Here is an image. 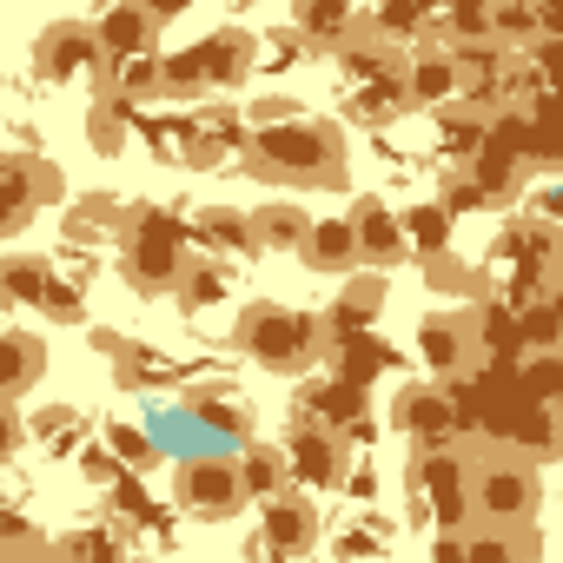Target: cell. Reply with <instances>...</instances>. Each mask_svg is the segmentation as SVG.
I'll use <instances>...</instances> for the list:
<instances>
[{
    "label": "cell",
    "mask_w": 563,
    "mask_h": 563,
    "mask_svg": "<svg viewBox=\"0 0 563 563\" xmlns=\"http://www.w3.org/2000/svg\"><path fill=\"white\" fill-rule=\"evenodd\" d=\"M245 173L265 186H345V133L332 120H292L245 140Z\"/></svg>",
    "instance_id": "obj_1"
},
{
    "label": "cell",
    "mask_w": 563,
    "mask_h": 563,
    "mask_svg": "<svg viewBox=\"0 0 563 563\" xmlns=\"http://www.w3.org/2000/svg\"><path fill=\"white\" fill-rule=\"evenodd\" d=\"M232 345L265 365V372H312L319 358H332V332L325 319L312 312H292V306H278V299H252L232 325Z\"/></svg>",
    "instance_id": "obj_2"
},
{
    "label": "cell",
    "mask_w": 563,
    "mask_h": 563,
    "mask_svg": "<svg viewBox=\"0 0 563 563\" xmlns=\"http://www.w3.org/2000/svg\"><path fill=\"white\" fill-rule=\"evenodd\" d=\"M537 497H543V484H537V464L523 451H490L471 464V523L477 530L517 537L537 517Z\"/></svg>",
    "instance_id": "obj_3"
},
{
    "label": "cell",
    "mask_w": 563,
    "mask_h": 563,
    "mask_svg": "<svg viewBox=\"0 0 563 563\" xmlns=\"http://www.w3.org/2000/svg\"><path fill=\"white\" fill-rule=\"evenodd\" d=\"M186 232L179 219H166L159 206H140L126 239H120V278L140 292V299H159V292H179V272H186Z\"/></svg>",
    "instance_id": "obj_4"
},
{
    "label": "cell",
    "mask_w": 563,
    "mask_h": 563,
    "mask_svg": "<svg viewBox=\"0 0 563 563\" xmlns=\"http://www.w3.org/2000/svg\"><path fill=\"white\" fill-rule=\"evenodd\" d=\"M405 484H411V517L438 530H471V457L451 444V451H411L405 464Z\"/></svg>",
    "instance_id": "obj_5"
},
{
    "label": "cell",
    "mask_w": 563,
    "mask_h": 563,
    "mask_svg": "<svg viewBox=\"0 0 563 563\" xmlns=\"http://www.w3.org/2000/svg\"><path fill=\"white\" fill-rule=\"evenodd\" d=\"M34 80H47V87L100 80L107 87V54H100L93 21H54V27H41V41H34Z\"/></svg>",
    "instance_id": "obj_6"
},
{
    "label": "cell",
    "mask_w": 563,
    "mask_h": 563,
    "mask_svg": "<svg viewBox=\"0 0 563 563\" xmlns=\"http://www.w3.org/2000/svg\"><path fill=\"white\" fill-rule=\"evenodd\" d=\"M173 497L199 523H225V517H239L252 504L245 497V477H239V457H186L179 477H173Z\"/></svg>",
    "instance_id": "obj_7"
},
{
    "label": "cell",
    "mask_w": 563,
    "mask_h": 563,
    "mask_svg": "<svg viewBox=\"0 0 563 563\" xmlns=\"http://www.w3.org/2000/svg\"><path fill=\"white\" fill-rule=\"evenodd\" d=\"M67 199V179H60V166L54 159H41V153H8L0 159V225H8V239L41 212V206H60Z\"/></svg>",
    "instance_id": "obj_8"
},
{
    "label": "cell",
    "mask_w": 563,
    "mask_h": 563,
    "mask_svg": "<svg viewBox=\"0 0 563 563\" xmlns=\"http://www.w3.org/2000/svg\"><path fill=\"white\" fill-rule=\"evenodd\" d=\"M391 424L411 438V451H451L464 438V418H457L444 385H405L391 398Z\"/></svg>",
    "instance_id": "obj_9"
},
{
    "label": "cell",
    "mask_w": 563,
    "mask_h": 563,
    "mask_svg": "<svg viewBox=\"0 0 563 563\" xmlns=\"http://www.w3.org/2000/svg\"><path fill=\"white\" fill-rule=\"evenodd\" d=\"M286 471H292V484L312 497H325V490H339L345 484V471H352V438L345 431H325V424H312V431H292L286 438Z\"/></svg>",
    "instance_id": "obj_10"
},
{
    "label": "cell",
    "mask_w": 563,
    "mask_h": 563,
    "mask_svg": "<svg viewBox=\"0 0 563 563\" xmlns=\"http://www.w3.org/2000/svg\"><path fill=\"white\" fill-rule=\"evenodd\" d=\"M405 93H411V107H424V113H451V107H464L457 54H451L444 41H418V47H405Z\"/></svg>",
    "instance_id": "obj_11"
},
{
    "label": "cell",
    "mask_w": 563,
    "mask_h": 563,
    "mask_svg": "<svg viewBox=\"0 0 563 563\" xmlns=\"http://www.w3.org/2000/svg\"><path fill=\"white\" fill-rule=\"evenodd\" d=\"M159 27H166V14H159V8H140V0H113L107 14H93L100 54H107V74H113V67H126V60L159 54Z\"/></svg>",
    "instance_id": "obj_12"
},
{
    "label": "cell",
    "mask_w": 563,
    "mask_h": 563,
    "mask_svg": "<svg viewBox=\"0 0 563 563\" xmlns=\"http://www.w3.org/2000/svg\"><path fill=\"white\" fill-rule=\"evenodd\" d=\"M258 556H312L319 550V504L306 497V490H286V497H272V504H258Z\"/></svg>",
    "instance_id": "obj_13"
},
{
    "label": "cell",
    "mask_w": 563,
    "mask_h": 563,
    "mask_svg": "<svg viewBox=\"0 0 563 563\" xmlns=\"http://www.w3.org/2000/svg\"><path fill=\"white\" fill-rule=\"evenodd\" d=\"M471 352H477V332H471L457 312L418 319V365L431 372V385H457L464 365H471Z\"/></svg>",
    "instance_id": "obj_14"
},
{
    "label": "cell",
    "mask_w": 563,
    "mask_h": 563,
    "mask_svg": "<svg viewBox=\"0 0 563 563\" xmlns=\"http://www.w3.org/2000/svg\"><path fill=\"white\" fill-rule=\"evenodd\" d=\"M192 54H199V74H206V87H212V93L239 87V80L258 67V41H252L245 27H212L206 41H192Z\"/></svg>",
    "instance_id": "obj_15"
},
{
    "label": "cell",
    "mask_w": 563,
    "mask_h": 563,
    "mask_svg": "<svg viewBox=\"0 0 563 563\" xmlns=\"http://www.w3.org/2000/svg\"><path fill=\"white\" fill-rule=\"evenodd\" d=\"M352 232H358V252H365L372 272H385V265H398V258L411 252L405 212H391L385 199H358V206H352Z\"/></svg>",
    "instance_id": "obj_16"
},
{
    "label": "cell",
    "mask_w": 563,
    "mask_h": 563,
    "mask_svg": "<svg viewBox=\"0 0 563 563\" xmlns=\"http://www.w3.org/2000/svg\"><path fill=\"white\" fill-rule=\"evenodd\" d=\"M385 272H358V278H345L339 286V299H332V312H325V332L332 339H358V332H372L378 325V312H385Z\"/></svg>",
    "instance_id": "obj_17"
},
{
    "label": "cell",
    "mask_w": 563,
    "mask_h": 563,
    "mask_svg": "<svg viewBox=\"0 0 563 563\" xmlns=\"http://www.w3.org/2000/svg\"><path fill=\"white\" fill-rule=\"evenodd\" d=\"M299 265H306V272H325V278H358L365 252H358L352 219H312V239H306Z\"/></svg>",
    "instance_id": "obj_18"
},
{
    "label": "cell",
    "mask_w": 563,
    "mask_h": 563,
    "mask_svg": "<svg viewBox=\"0 0 563 563\" xmlns=\"http://www.w3.org/2000/svg\"><path fill=\"white\" fill-rule=\"evenodd\" d=\"M41 372H47V339H41V332H27V325L0 332V398L21 405V398L41 385Z\"/></svg>",
    "instance_id": "obj_19"
},
{
    "label": "cell",
    "mask_w": 563,
    "mask_h": 563,
    "mask_svg": "<svg viewBox=\"0 0 563 563\" xmlns=\"http://www.w3.org/2000/svg\"><path fill=\"white\" fill-rule=\"evenodd\" d=\"M292 34H299L306 47L339 54L345 41H358V34H365V14L339 8V0H299V8H292Z\"/></svg>",
    "instance_id": "obj_20"
},
{
    "label": "cell",
    "mask_w": 563,
    "mask_h": 563,
    "mask_svg": "<svg viewBox=\"0 0 563 563\" xmlns=\"http://www.w3.org/2000/svg\"><path fill=\"white\" fill-rule=\"evenodd\" d=\"M192 239L225 265V258H245V252H258V239H252V212H239V206H199L192 219Z\"/></svg>",
    "instance_id": "obj_21"
},
{
    "label": "cell",
    "mask_w": 563,
    "mask_h": 563,
    "mask_svg": "<svg viewBox=\"0 0 563 563\" xmlns=\"http://www.w3.org/2000/svg\"><path fill=\"white\" fill-rule=\"evenodd\" d=\"M252 239H258V252H306V239H312V212L306 206H292V199H265L258 212H252Z\"/></svg>",
    "instance_id": "obj_22"
},
{
    "label": "cell",
    "mask_w": 563,
    "mask_h": 563,
    "mask_svg": "<svg viewBox=\"0 0 563 563\" xmlns=\"http://www.w3.org/2000/svg\"><path fill=\"white\" fill-rule=\"evenodd\" d=\"M54 258H41V252H8V265H0V286H8V306H21V312H41L47 306V292H54Z\"/></svg>",
    "instance_id": "obj_23"
},
{
    "label": "cell",
    "mask_w": 563,
    "mask_h": 563,
    "mask_svg": "<svg viewBox=\"0 0 563 563\" xmlns=\"http://www.w3.org/2000/svg\"><path fill=\"white\" fill-rule=\"evenodd\" d=\"M100 438H107V457L126 471V477H146L166 451H159V438H153V424H120V418H107L100 424Z\"/></svg>",
    "instance_id": "obj_24"
},
{
    "label": "cell",
    "mask_w": 563,
    "mask_h": 563,
    "mask_svg": "<svg viewBox=\"0 0 563 563\" xmlns=\"http://www.w3.org/2000/svg\"><path fill=\"white\" fill-rule=\"evenodd\" d=\"M126 140H133V107H126L120 93H100V100L87 107V146H93L100 159H120Z\"/></svg>",
    "instance_id": "obj_25"
},
{
    "label": "cell",
    "mask_w": 563,
    "mask_h": 563,
    "mask_svg": "<svg viewBox=\"0 0 563 563\" xmlns=\"http://www.w3.org/2000/svg\"><path fill=\"white\" fill-rule=\"evenodd\" d=\"M239 477H245V497H252V504L286 497V484H292L286 451H272V444H245V451H239Z\"/></svg>",
    "instance_id": "obj_26"
},
{
    "label": "cell",
    "mask_w": 563,
    "mask_h": 563,
    "mask_svg": "<svg viewBox=\"0 0 563 563\" xmlns=\"http://www.w3.org/2000/svg\"><path fill=\"white\" fill-rule=\"evenodd\" d=\"M100 93H120L126 107H146V100H166V54H146V60H126V67H113Z\"/></svg>",
    "instance_id": "obj_27"
},
{
    "label": "cell",
    "mask_w": 563,
    "mask_h": 563,
    "mask_svg": "<svg viewBox=\"0 0 563 563\" xmlns=\"http://www.w3.org/2000/svg\"><path fill=\"white\" fill-rule=\"evenodd\" d=\"M411 113V93H405V74L391 80H372V87H352V120L358 126H391Z\"/></svg>",
    "instance_id": "obj_28"
},
{
    "label": "cell",
    "mask_w": 563,
    "mask_h": 563,
    "mask_svg": "<svg viewBox=\"0 0 563 563\" xmlns=\"http://www.w3.org/2000/svg\"><path fill=\"white\" fill-rule=\"evenodd\" d=\"M405 239H411V252L431 265V258H451V212H444V199H418L411 212H405Z\"/></svg>",
    "instance_id": "obj_29"
},
{
    "label": "cell",
    "mask_w": 563,
    "mask_h": 563,
    "mask_svg": "<svg viewBox=\"0 0 563 563\" xmlns=\"http://www.w3.org/2000/svg\"><path fill=\"white\" fill-rule=\"evenodd\" d=\"M517 451L530 457V464H543V457H556L563 451V418H556V405H530L523 418H517Z\"/></svg>",
    "instance_id": "obj_30"
},
{
    "label": "cell",
    "mask_w": 563,
    "mask_h": 563,
    "mask_svg": "<svg viewBox=\"0 0 563 563\" xmlns=\"http://www.w3.org/2000/svg\"><path fill=\"white\" fill-rule=\"evenodd\" d=\"M186 312H212L219 299H225V265L219 258H186V272H179V292H173Z\"/></svg>",
    "instance_id": "obj_31"
},
{
    "label": "cell",
    "mask_w": 563,
    "mask_h": 563,
    "mask_svg": "<svg viewBox=\"0 0 563 563\" xmlns=\"http://www.w3.org/2000/svg\"><path fill=\"white\" fill-rule=\"evenodd\" d=\"M332 358H339V378L345 385H365L372 372L391 365V345H378L372 332H358V339H332Z\"/></svg>",
    "instance_id": "obj_32"
},
{
    "label": "cell",
    "mask_w": 563,
    "mask_h": 563,
    "mask_svg": "<svg viewBox=\"0 0 563 563\" xmlns=\"http://www.w3.org/2000/svg\"><path fill=\"white\" fill-rule=\"evenodd\" d=\"M517 339L530 345V358H537V352H563V312H556V299L517 306Z\"/></svg>",
    "instance_id": "obj_33"
},
{
    "label": "cell",
    "mask_w": 563,
    "mask_h": 563,
    "mask_svg": "<svg viewBox=\"0 0 563 563\" xmlns=\"http://www.w3.org/2000/svg\"><path fill=\"white\" fill-rule=\"evenodd\" d=\"M537 34H543V8H490V41L504 54H530Z\"/></svg>",
    "instance_id": "obj_34"
},
{
    "label": "cell",
    "mask_w": 563,
    "mask_h": 563,
    "mask_svg": "<svg viewBox=\"0 0 563 563\" xmlns=\"http://www.w3.org/2000/svg\"><path fill=\"white\" fill-rule=\"evenodd\" d=\"M126 225H133V212H120V199L93 192V199H80V212L67 219V239H100V232H120V239H126Z\"/></svg>",
    "instance_id": "obj_35"
},
{
    "label": "cell",
    "mask_w": 563,
    "mask_h": 563,
    "mask_svg": "<svg viewBox=\"0 0 563 563\" xmlns=\"http://www.w3.org/2000/svg\"><path fill=\"white\" fill-rule=\"evenodd\" d=\"M332 556H339V563H372V556H385V523H378V517L345 523V530L332 537Z\"/></svg>",
    "instance_id": "obj_36"
},
{
    "label": "cell",
    "mask_w": 563,
    "mask_h": 563,
    "mask_svg": "<svg viewBox=\"0 0 563 563\" xmlns=\"http://www.w3.org/2000/svg\"><path fill=\"white\" fill-rule=\"evenodd\" d=\"M120 537H126L120 523H93V530H80V537L67 543V556H74V563H133V556L120 550Z\"/></svg>",
    "instance_id": "obj_37"
},
{
    "label": "cell",
    "mask_w": 563,
    "mask_h": 563,
    "mask_svg": "<svg viewBox=\"0 0 563 563\" xmlns=\"http://www.w3.org/2000/svg\"><path fill=\"white\" fill-rule=\"evenodd\" d=\"M424 27H431V14H424V8H372V14H365V34H378L385 47H391V41L424 34Z\"/></svg>",
    "instance_id": "obj_38"
},
{
    "label": "cell",
    "mask_w": 563,
    "mask_h": 563,
    "mask_svg": "<svg viewBox=\"0 0 563 563\" xmlns=\"http://www.w3.org/2000/svg\"><path fill=\"white\" fill-rule=\"evenodd\" d=\"M444 27V47H490V8H451L438 14Z\"/></svg>",
    "instance_id": "obj_39"
},
{
    "label": "cell",
    "mask_w": 563,
    "mask_h": 563,
    "mask_svg": "<svg viewBox=\"0 0 563 563\" xmlns=\"http://www.w3.org/2000/svg\"><path fill=\"white\" fill-rule=\"evenodd\" d=\"M212 87H206V74H199V54L192 47H179V54H166V100H206Z\"/></svg>",
    "instance_id": "obj_40"
},
{
    "label": "cell",
    "mask_w": 563,
    "mask_h": 563,
    "mask_svg": "<svg viewBox=\"0 0 563 563\" xmlns=\"http://www.w3.org/2000/svg\"><path fill=\"white\" fill-rule=\"evenodd\" d=\"M523 550H537V537H504V530H471V563H517Z\"/></svg>",
    "instance_id": "obj_41"
},
{
    "label": "cell",
    "mask_w": 563,
    "mask_h": 563,
    "mask_svg": "<svg viewBox=\"0 0 563 563\" xmlns=\"http://www.w3.org/2000/svg\"><path fill=\"white\" fill-rule=\"evenodd\" d=\"M54 325H87V292L74 286V278H54V292H47V306H41Z\"/></svg>",
    "instance_id": "obj_42"
},
{
    "label": "cell",
    "mask_w": 563,
    "mask_h": 563,
    "mask_svg": "<svg viewBox=\"0 0 563 563\" xmlns=\"http://www.w3.org/2000/svg\"><path fill=\"white\" fill-rule=\"evenodd\" d=\"M484 206H490V199H484V186L471 179V166H457V173L444 179V212H451V219H464V212H484Z\"/></svg>",
    "instance_id": "obj_43"
},
{
    "label": "cell",
    "mask_w": 563,
    "mask_h": 563,
    "mask_svg": "<svg viewBox=\"0 0 563 563\" xmlns=\"http://www.w3.org/2000/svg\"><path fill=\"white\" fill-rule=\"evenodd\" d=\"M74 424H80V411H74V405H47V411H34V418H27V431H34L47 451H54V444H67V438H74Z\"/></svg>",
    "instance_id": "obj_44"
},
{
    "label": "cell",
    "mask_w": 563,
    "mask_h": 563,
    "mask_svg": "<svg viewBox=\"0 0 563 563\" xmlns=\"http://www.w3.org/2000/svg\"><path fill=\"white\" fill-rule=\"evenodd\" d=\"M431 563H471V530H438L431 537Z\"/></svg>",
    "instance_id": "obj_45"
},
{
    "label": "cell",
    "mask_w": 563,
    "mask_h": 563,
    "mask_svg": "<svg viewBox=\"0 0 563 563\" xmlns=\"http://www.w3.org/2000/svg\"><path fill=\"white\" fill-rule=\"evenodd\" d=\"M556 418H563V398H556Z\"/></svg>",
    "instance_id": "obj_46"
},
{
    "label": "cell",
    "mask_w": 563,
    "mask_h": 563,
    "mask_svg": "<svg viewBox=\"0 0 563 563\" xmlns=\"http://www.w3.org/2000/svg\"><path fill=\"white\" fill-rule=\"evenodd\" d=\"M372 563H385V556H372Z\"/></svg>",
    "instance_id": "obj_47"
},
{
    "label": "cell",
    "mask_w": 563,
    "mask_h": 563,
    "mask_svg": "<svg viewBox=\"0 0 563 563\" xmlns=\"http://www.w3.org/2000/svg\"><path fill=\"white\" fill-rule=\"evenodd\" d=\"M133 563H146V556H133Z\"/></svg>",
    "instance_id": "obj_48"
}]
</instances>
